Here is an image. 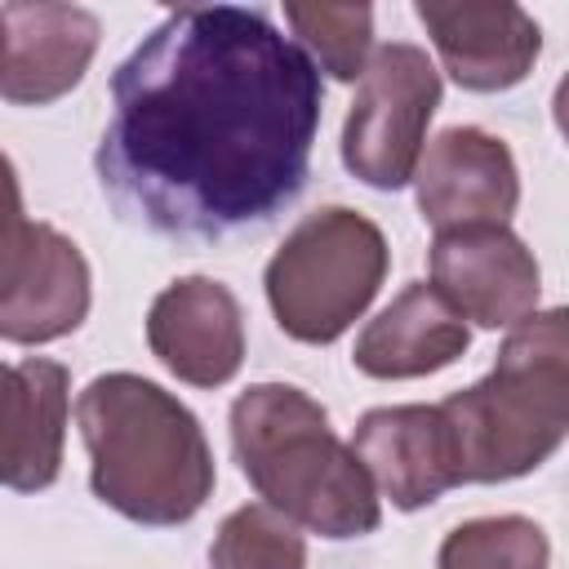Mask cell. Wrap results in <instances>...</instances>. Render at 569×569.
Wrapping results in <instances>:
<instances>
[{"label":"cell","instance_id":"7a4b0ae2","mask_svg":"<svg viewBox=\"0 0 569 569\" xmlns=\"http://www.w3.org/2000/svg\"><path fill=\"white\" fill-rule=\"evenodd\" d=\"M98 502L138 525H182L213 493V453L196 413L138 373H98L76 400Z\"/></svg>","mask_w":569,"mask_h":569},{"label":"cell","instance_id":"ba28073f","mask_svg":"<svg viewBox=\"0 0 569 569\" xmlns=\"http://www.w3.org/2000/svg\"><path fill=\"white\" fill-rule=\"evenodd\" d=\"M409 182L418 187V209L436 227V236L462 227H507L520 200V178L507 142L476 124L436 133L418 156Z\"/></svg>","mask_w":569,"mask_h":569},{"label":"cell","instance_id":"5b68a950","mask_svg":"<svg viewBox=\"0 0 569 569\" xmlns=\"http://www.w3.org/2000/svg\"><path fill=\"white\" fill-rule=\"evenodd\" d=\"M382 231L342 204L307 213L267 262V302L276 325L311 347L342 338L387 280Z\"/></svg>","mask_w":569,"mask_h":569},{"label":"cell","instance_id":"9a60e30c","mask_svg":"<svg viewBox=\"0 0 569 569\" xmlns=\"http://www.w3.org/2000/svg\"><path fill=\"white\" fill-rule=\"evenodd\" d=\"M84 316H89V262L76 249V240H67L62 231L44 222L31 276L0 307V338L22 342V347L53 342L80 329Z\"/></svg>","mask_w":569,"mask_h":569},{"label":"cell","instance_id":"9c48e42d","mask_svg":"<svg viewBox=\"0 0 569 569\" xmlns=\"http://www.w3.org/2000/svg\"><path fill=\"white\" fill-rule=\"evenodd\" d=\"M413 13L431 31L445 71L471 93L520 84L542 53L538 22L511 0H418Z\"/></svg>","mask_w":569,"mask_h":569},{"label":"cell","instance_id":"7c38bea8","mask_svg":"<svg viewBox=\"0 0 569 569\" xmlns=\"http://www.w3.org/2000/svg\"><path fill=\"white\" fill-rule=\"evenodd\" d=\"M0 98L13 107L58 102L80 84L98 53V18L80 4H4Z\"/></svg>","mask_w":569,"mask_h":569},{"label":"cell","instance_id":"277c9868","mask_svg":"<svg viewBox=\"0 0 569 569\" xmlns=\"http://www.w3.org/2000/svg\"><path fill=\"white\" fill-rule=\"evenodd\" d=\"M453 431L462 485H498L542 467L569 431V325L533 311L511 325L498 365L467 391L440 400Z\"/></svg>","mask_w":569,"mask_h":569},{"label":"cell","instance_id":"30bf717a","mask_svg":"<svg viewBox=\"0 0 569 569\" xmlns=\"http://www.w3.org/2000/svg\"><path fill=\"white\" fill-rule=\"evenodd\" d=\"M151 356L191 387H222L244 360V316L213 276L173 280L147 311Z\"/></svg>","mask_w":569,"mask_h":569},{"label":"cell","instance_id":"6da1fadb","mask_svg":"<svg viewBox=\"0 0 569 569\" xmlns=\"http://www.w3.org/2000/svg\"><path fill=\"white\" fill-rule=\"evenodd\" d=\"M320 102L316 62L262 9H169L111 76L98 187L178 244L262 231L307 187Z\"/></svg>","mask_w":569,"mask_h":569},{"label":"cell","instance_id":"4fadbf2b","mask_svg":"<svg viewBox=\"0 0 569 569\" xmlns=\"http://www.w3.org/2000/svg\"><path fill=\"white\" fill-rule=\"evenodd\" d=\"M67 369L44 356L0 365V485L18 493L49 489L62 471Z\"/></svg>","mask_w":569,"mask_h":569},{"label":"cell","instance_id":"ac0fdd59","mask_svg":"<svg viewBox=\"0 0 569 569\" xmlns=\"http://www.w3.org/2000/svg\"><path fill=\"white\" fill-rule=\"evenodd\" d=\"M284 22L320 62L316 71L333 80H356L369 62L373 44V9L369 4H284Z\"/></svg>","mask_w":569,"mask_h":569},{"label":"cell","instance_id":"e0dca14e","mask_svg":"<svg viewBox=\"0 0 569 569\" xmlns=\"http://www.w3.org/2000/svg\"><path fill=\"white\" fill-rule=\"evenodd\" d=\"M547 533L529 516H480L440 542V569H547Z\"/></svg>","mask_w":569,"mask_h":569},{"label":"cell","instance_id":"8fae6325","mask_svg":"<svg viewBox=\"0 0 569 569\" xmlns=\"http://www.w3.org/2000/svg\"><path fill=\"white\" fill-rule=\"evenodd\" d=\"M356 458L365 462L373 489L400 511H418L462 485L453 431L440 405H387L356 422Z\"/></svg>","mask_w":569,"mask_h":569},{"label":"cell","instance_id":"5bb4252c","mask_svg":"<svg viewBox=\"0 0 569 569\" xmlns=\"http://www.w3.org/2000/svg\"><path fill=\"white\" fill-rule=\"evenodd\" d=\"M471 347L467 320L427 284H409L378 320L356 338V369L369 378H422L453 365Z\"/></svg>","mask_w":569,"mask_h":569},{"label":"cell","instance_id":"8992f818","mask_svg":"<svg viewBox=\"0 0 569 569\" xmlns=\"http://www.w3.org/2000/svg\"><path fill=\"white\" fill-rule=\"evenodd\" d=\"M436 107L440 71L418 44L396 40L373 49L342 124V164L378 191L405 187L418 169Z\"/></svg>","mask_w":569,"mask_h":569},{"label":"cell","instance_id":"d6986e66","mask_svg":"<svg viewBox=\"0 0 569 569\" xmlns=\"http://www.w3.org/2000/svg\"><path fill=\"white\" fill-rule=\"evenodd\" d=\"M40 227H44V222H27V218H22L18 173H13L9 156L0 151V307L22 289V280H27L31 267H36Z\"/></svg>","mask_w":569,"mask_h":569},{"label":"cell","instance_id":"ffe728a7","mask_svg":"<svg viewBox=\"0 0 569 569\" xmlns=\"http://www.w3.org/2000/svg\"><path fill=\"white\" fill-rule=\"evenodd\" d=\"M0 71H4V22H0Z\"/></svg>","mask_w":569,"mask_h":569},{"label":"cell","instance_id":"2e32d148","mask_svg":"<svg viewBox=\"0 0 569 569\" xmlns=\"http://www.w3.org/2000/svg\"><path fill=\"white\" fill-rule=\"evenodd\" d=\"M209 565L213 569H307V542L293 529V520H284L276 507L249 502L218 525Z\"/></svg>","mask_w":569,"mask_h":569},{"label":"cell","instance_id":"52a82bcc","mask_svg":"<svg viewBox=\"0 0 569 569\" xmlns=\"http://www.w3.org/2000/svg\"><path fill=\"white\" fill-rule=\"evenodd\" d=\"M431 289L480 329H511L533 316L542 271L507 227H462L431 240Z\"/></svg>","mask_w":569,"mask_h":569},{"label":"cell","instance_id":"3957f363","mask_svg":"<svg viewBox=\"0 0 569 569\" xmlns=\"http://www.w3.org/2000/svg\"><path fill=\"white\" fill-rule=\"evenodd\" d=\"M231 449L249 485L284 520L320 538H365L378 529V489L329 431V413L289 382H258L231 405Z\"/></svg>","mask_w":569,"mask_h":569}]
</instances>
